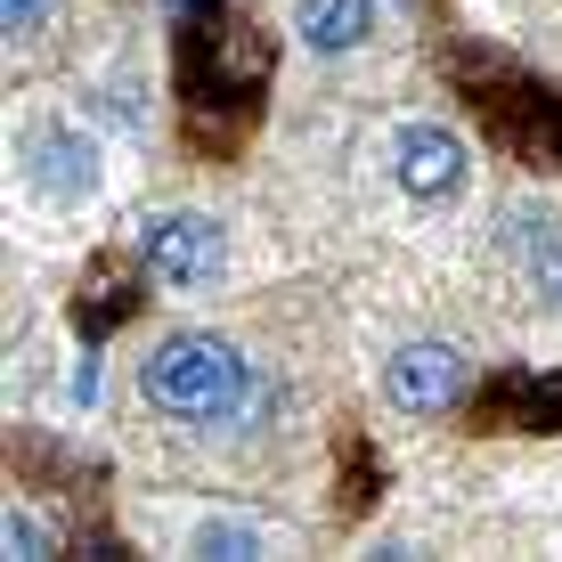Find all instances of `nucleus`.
<instances>
[{
  "mask_svg": "<svg viewBox=\"0 0 562 562\" xmlns=\"http://www.w3.org/2000/svg\"><path fill=\"white\" fill-rule=\"evenodd\" d=\"M139 400L171 424H228L254 400V359L228 335H204V326L155 335L147 359H139Z\"/></svg>",
  "mask_w": 562,
  "mask_h": 562,
  "instance_id": "nucleus-1",
  "label": "nucleus"
},
{
  "mask_svg": "<svg viewBox=\"0 0 562 562\" xmlns=\"http://www.w3.org/2000/svg\"><path fill=\"white\" fill-rule=\"evenodd\" d=\"M131 254L155 285H171V294H204L212 278L228 269V237L212 212H147L139 237H131Z\"/></svg>",
  "mask_w": 562,
  "mask_h": 562,
  "instance_id": "nucleus-2",
  "label": "nucleus"
},
{
  "mask_svg": "<svg viewBox=\"0 0 562 562\" xmlns=\"http://www.w3.org/2000/svg\"><path fill=\"white\" fill-rule=\"evenodd\" d=\"M473 392V351L449 335H408L392 359H383V400L400 416H449Z\"/></svg>",
  "mask_w": 562,
  "mask_h": 562,
  "instance_id": "nucleus-3",
  "label": "nucleus"
},
{
  "mask_svg": "<svg viewBox=\"0 0 562 562\" xmlns=\"http://www.w3.org/2000/svg\"><path fill=\"white\" fill-rule=\"evenodd\" d=\"M16 164H25V188H33V196H49V204H90L106 188L99 139L74 131V123H33L25 147H16Z\"/></svg>",
  "mask_w": 562,
  "mask_h": 562,
  "instance_id": "nucleus-4",
  "label": "nucleus"
},
{
  "mask_svg": "<svg viewBox=\"0 0 562 562\" xmlns=\"http://www.w3.org/2000/svg\"><path fill=\"white\" fill-rule=\"evenodd\" d=\"M383 155H392V188L408 204H449L464 188V171H473V147L449 123H400Z\"/></svg>",
  "mask_w": 562,
  "mask_h": 562,
  "instance_id": "nucleus-5",
  "label": "nucleus"
},
{
  "mask_svg": "<svg viewBox=\"0 0 562 562\" xmlns=\"http://www.w3.org/2000/svg\"><path fill=\"white\" fill-rule=\"evenodd\" d=\"M294 33L318 57H359L383 33V9L375 0H294Z\"/></svg>",
  "mask_w": 562,
  "mask_h": 562,
  "instance_id": "nucleus-6",
  "label": "nucleus"
},
{
  "mask_svg": "<svg viewBox=\"0 0 562 562\" xmlns=\"http://www.w3.org/2000/svg\"><path fill=\"white\" fill-rule=\"evenodd\" d=\"M506 245H514V269H521V285H530V302L562 318V221H547V212H538V221L514 212Z\"/></svg>",
  "mask_w": 562,
  "mask_h": 562,
  "instance_id": "nucleus-7",
  "label": "nucleus"
},
{
  "mask_svg": "<svg viewBox=\"0 0 562 562\" xmlns=\"http://www.w3.org/2000/svg\"><path fill=\"white\" fill-rule=\"evenodd\" d=\"M188 547H196V554L245 562V554H278V530H261V521H237V514H204L196 530H188Z\"/></svg>",
  "mask_w": 562,
  "mask_h": 562,
  "instance_id": "nucleus-8",
  "label": "nucleus"
},
{
  "mask_svg": "<svg viewBox=\"0 0 562 562\" xmlns=\"http://www.w3.org/2000/svg\"><path fill=\"white\" fill-rule=\"evenodd\" d=\"M0 547H9L16 562H42V554H57V530L33 506H9V521H0Z\"/></svg>",
  "mask_w": 562,
  "mask_h": 562,
  "instance_id": "nucleus-9",
  "label": "nucleus"
},
{
  "mask_svg": "<svg viewBox=\"0 0 562 562\" xmlns=\"http://www.w3.org/2000/svg\"><path fill=\"white\" fill-rule=\"evenodd\" d=\"M57 16V0H0V25H9V42H33Z\"/></svg>",
  "mask_w": 562,
  "mask_h": 562,
  "instance_id": "nucleus-10",
  "label": "nucleus"
}]
</instances>
